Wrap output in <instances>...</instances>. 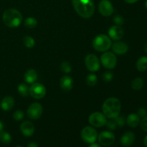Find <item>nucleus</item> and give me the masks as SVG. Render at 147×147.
Returning <instances> with one entry per match:
<instances>
[{
  "instance_id": "1",
  "label": "nucleus",
  "mask_w": 147,
  "mask_h": 147,
  "mask_svg": "<svg viewBox=\"0 0 147 147\" xmlns=\"http://www.w3.org/2000/svg\"><path fill=\"white\" fill-rule=\"evenodd\" d=\"M73 8L80 17L88 19L95 11L93 0H72Z\"/></svg>"
},
{
  "instance_id": "2",
  "label": "nucleus",
  "mask_w": 147,
  "mask_h": 147,
  "mask_svg": "<svg viewBox=\"0 0 147 147\" xmlns=\"http://www.w3.org/2000/svg\"><path fill=\"white\" fill-rule=\"evenodd\" d=\"M120 100L116 98H109L106 99L102 106L103 113L108 119H114L117 117L121 111Z\"/></svg>"
},
{
  "instance_id": "3",
  "label": "nucleus",
  "mask_w": 147,
  "mask_h": 147,
  "mask_svg": "<svg viewBox=\"0 0 147 147\" xmlns=\"http://www.w3.org/2000/svg\"><path fill=\"white\" fill-rule=\"evenodd\" d=\"M2 20L7 27L14 28L20 25L22 16L20 11L16 9H8L3 13Z\"/></svg>"
},
{
  "instance_id": "4",
  "label": "nucleus",
  "mask_w": 147,
  "mask_h": 147,
  "mask_svg": "<svg viewBox=\"0 0 147 147\" xmlns=\"http://www.w3.org/2000/svg\"><path fill=\"white\" fill-rule=\"evenodd\" d=\"M93 47L98 52H106L111 47V39L106 34H99L93 40Z\"/></svg>"
},
{
  "instance_id": "5",
  "label": "nucleus",
  "mask_w": 147,
  "mask_h": 147,
  "mask_svg": "<svg viewBox=\"0 0 147 147\" xmlns=\"http://www.w3.org/2000/svg\"><path fill=\"white\" fill-rule=\"evenodd\" d=\"M81 138L84 142L87 144H93L98 139V133L94 128L91 126H86L81 131Z\"/></svg>"
},
{
  "instance_id": "6",
  "label": "nucleus",
  "mask_w": 147,
  "mask_h": 147,
  "mask_svg": "<svg viewBox=\"0 0 147 147\" xmlns=\"http://www.w3.org/2000/svg\"><path fill=\"white\" fill-rule=\"evenodd\" d=\"M88 122L94 127L100 128L106 125L107 122V118L100 112H94L89 116Z\"/></svg>"
},
{
  "instance_id": "7",
  "label": "nucleus",
  "mask_w": 147,
  "mask_h": 147,
  "mask_svg": "<svg viewBox=\"0 0 147 147\" xmlns=\"http://www.w3.org/2000/svg\"><path fill=\"white\" fill-rule=\"evenodd\" d=\"M100 62L106 68L113 69L117 64V58L114 53L111 52H105L100 57Z\"/></svg>"
},
{
  "instance_id": "8",
  "label": "nucleus",
  "mask_w": 147,
  "mask_h": 147,
  "mask_svg": "<svg viewBox=\"0 0 147 147\" xmlns=\"http://www.w3.org/2000/svg\"><path fill=\"white\" fill-rule=\"evenodd\" d=\"M85 64L88 70L93 73L98 71L100 67V60L94 54H89L86 56L85 58Z\"/></svg>"
},
{
  "instance_id": "9",
  "label": "nucleus",
  "mask_w": 147,
  "mask_h": 147,
  "mask_svg": "<svg viewBox=\"0 0 147 147\" xmlns=\"http://www.w3.org/2000/svg\"><path fill=\"white\" fill-rule=\"evenodd\" d=\"M29 93L34 99H41L45 96L46 88L42 83H32L30 87Z\"/></svg>"
},
{
  "instance_id": "10",
  "label": "nucleus",
  "mask_w": 147,
  "mask_h": 147,
  "mask_svg": "<svg viewBox=\"0 0 147 147\" xmlns=\"http://www.w3.org/2000/svg\"><path fill=\"white\" fill-rule=\"evenodd\" d=\"M43 112V108L42 105L39 103H33L29 106L27 111V116L30 119L37 120L40 119Z\"/></svg>"
},
{
  "instance_id": "11",
  "label": "nucleus",
  "mask_w": 147,
  "mask_h": 147,
  "mask_svg": "<svg viewBox=\"0 0 147 147\" xmlns=\"http://www.w3.org/2000/svg\"><path fill=\"white\" fill-rule=\"evenodd\" d=\"M115 135L111 131H102L98 135V140L99 143L100 145L104 146H109L113 144L115 142Z\"/></svg>"
},
{
  "instance_id": "12",
  "label": "nucleus",
  "mask_w": 147,
  "mask_h": 147,
  "mask_svg": "<svg viewBox=\"0 0 147 147\" xmlns=\"http://www.w3.org/2000/svg\"><path fill=\"white\" fill-rule=\"evenodd\" d=\"M99 12L104 17H109L113 13V7L109 0H101L98 4Z\"/></svg>"
},
{
  "instance_id": "13",
  "label": "nucleus",
  "mask_w": 147,
  "mask_h": 147,
  "mask_svg": "<svg viewBox=\"0 0 147 147\" xmlns=\"http://www.w3.org/2000/svg\"><path fill=\"white\" fill-rule=\"evenodd\" d=\"M20 131L24 136L27 137L32 136L34 132V126L32 122L24 121L20 125Z\"/></svg>"
},
{
  "instance_id": "14",
  "label": "nucleus",
  "mask_w": 147,
  "mask_h": 147,
  "mask_svg": "<svg viewBox=\"0 0 147 147\" xmlns=\"http://www.w3.org/2000/svg\"><path fill=\"white\" fill-rule=\"evenodd\" d=\"M124 32L121 26H112L109 30V35L111 39L113 40H119L123 37Z\"/></svg>"
},
{
  "instance_id": "15",
  "label": "nucleus",
  "mask_w": 147,
  "mask_h": 147,
  "mask_svg": "<svg viewBox=\"0 0 147 147\" xmlns=\"http://www.w3.org/2000/svg\"><path fill=\"white\" fill-rule=\"evenodd\" d=\"M135 139H136V136L133 132L127 131L122 135L120 142L123 146L129 147L133 144L134 142H135Z\"/></svg>"
},
{
  "instance_id": "16",
  "label": "nucleus",
  "mask_w": 147,
  "mask_h": 147,
  "mask_svg": "<svg viewBox=\"0 0 147 147\" xmlns=\"http://www.w3.org/2000/svg\"><path fill=\"white\" fill-rule=\"evenodd\" d=\"M113 53L117 55H124L129 50V46L123 42H116L111 45Z\"/></svg>"
},
{
  "instance_id": "17",
  "label": "nucleus",
  "mask_w": 147,
  "mask_h": 147,
  "mask_svg": "<svg viewBox=\"0 0 147 147\" xmlns=\"http://www.w3.org/2000/svg\"><path fill=\"white\" fill-rule=\"evenodd\" d=\"M60 88L64 91H70L73 86V80L68 76H63L60 81Z\"/></svg>"
},
{
  "instance_id": "18",
  "label": "nucleus",
  "mask_w": 147,
  "mask_h": 147,
  "mask_svg": "<svg viewBox=\"0 0 147 147\" xmlns=\"http://www.w3.org/2000/svg\"><path fill=\"white\" fill-rule=\"evenodd\" d=\"M14 106V99L11 96H6L1 100L0 106L4 111H9Z\"/></svg>"
},
{
  "instance_id": "19",
  "label": "nucleus",
  "mask_w": 147,
  "mask_h": 147,
  "mask_svg": "<svg viewBox=\"0 0 147 147\" xmlns=\"http://www.w3.org/2000/svg\"><path fill=\"white\" fill-rule=\"evenodd\" d=\"M24 78L26 83L32 84V83H35L36 80H37L38 74H37V71L35 70H34V69H30V70H28L24 73Z\"/></svg>"
},
{
  "instance_id": "20",
  "label": "nucleus",
  "mask_w": 147,
  "mask_h": 147,
  "mask_svg": "<svg viewBox=\"0 0 147 147\" xmlns=\"http://www.w3.org/2000/svg\"><path fill=\"white\" fill-rule=\"evenodd\" d=\"M126 122L130 127L136 128L140 123V117L138 116L137 113H131L128 116Z\"/></svg>"
},
{
  "instance_id": "21",
  "label": "nucleus",
  "mask_w": 147,
  "mask_h": 147,
  "mask_svg": "<svg viewBox=\"0 0 147 147\" xmlns=\"http://www.w3.org/2000/svg\"><path fill=\"white\" fill-rule=\"evenodd\" d=\"M136 68L139 71L144 72L147 70V56H142L136 62Z\"/></svg>"
},
{
  "instance_id": "22",
  "label": "nucleus",
  "mask_w": 147,
  "mask_h": 147,
  "mask_svg": "<svg viewBox=\"0 0 147 147\" xmlns=\"http://www.w3.org/2000/svg\"><path fill=\"white\" fill-rule=\"evenodd\" d=\"M17 90H18L19 93L22 97H27L30 93H29V90H30V88L25 83H21L17 87Z\"/></svg>"
},
{
  "instance_id": "23",
  "label": "nucleus",
  "mask_w": 147,
  "mask_h": 147,
  "mask_svg": "<svg viewBox=\"0 0 147 147\" xmlns=\"http://www.w3.org/2000/svg\"><path fill=\"white\" fill-rule=\"evenodd\" d=\"M144 81L141 78H136L131 82V88L135 90H139L143 88Z\"/></svg>"
},
{
  "instance_id": "24",
  "label": "nucleus",
  "mask_w": 147,
  "mask_h": 147,
  "mask_svg": "<svg viewBox=\"0 0 147 147\" xmlns=\"http://www.w3.org/2000/svg\"><path fill=\"white\" fill-rule=\"evenodd\" d=\"M0 142L4 144H9L11 142V136L8 132L1 131L0 132Z\"/></svg>"
},
{
  "instance_id": "25",
  "label": "nucleus",
  "mask_w": 147,
  "mask_h": 147,
  "mask_svg": "<svg viewBox=\"0 0 147 147\" xmlns=\"http://www.w3.org/2000/svg\"><path fill=\"white\" fill-rule=\"evenodd\" d=\"M24 24L27 28L33 29L37 25V21L34 17H28L25 20Z\"/></svg>"
},
{
  "instance_id": "26",
  "label": "nucleus",
  "mask_w": 147,
  "mask_h": 147,
  "mask_svg": "<svg viewBox=\"0 0 147 147\" xmlns=\"http://www.w3.org/2000/svg\"><path fill=\"white\" fill-rule=\"evenodd\" d=\"M86 82H87L88 86H96L98 82V77L94 73H90L87 76L86 78Z\"/></svg>"
},
{
  "instance_id": "27",
  "label": "nucleus",
  "mask_w": 147,
  "mask_h": 147,
  "mask_svg": "<svg viewBox=\"0 0 147 147\" xmlns=\"http://www.w3.org/2000/svg\"><path fill=\"white\" fill-rule=\"evenodd\" d=\"M23 42H24V46L27 48H32L35 45V41L33 37H30V36H25L23 38Z\"/></svg>"
},
{
  "instance_id": "28",
  "label": "nucleus",
  "mask_w": 147,
  "mask_h": 147,
  "mask_svg": "<svg viewBox=\"0 0 147 147\" xmlns=\"http://www.w3.org/2000/svg\"><path fill=\"white\" fill-rule=\"evenodd\" d=\"M61 70L65 73H70L72 71V65L69 62L64 61L61 63Z\"/></svg>"
},
{
  "instance_id": "29",
  "label": "nucleus",
  "mask_w": 147,
  "mask_h": 147,
  "mask_svg": "<svg viewBox=\"0 0 147 147\" xmlns=\"http://www.w3.org/2000/svg\"><path fill=\"white\" fill-rule=\"evenodd\" d=\"M106 126L109 130H115L118 127L117 123H116L115 119H109V121H107L106 123Z\"/></svg>"
},
{
  "instance_id": "30",
  "label": "nucleus",
  "mask_w": 147,
  "mask_h": 147,
  "mask_svg": "<svg viewBox=\"0 0 147 147\" xmlns=\"http://www.w3.org/2000/svg\"><path fill=\"white\" fill-rule=\"evenodd\" d=\"M103 80L105 82H110L111 81L113 78V74L111 71H106L102 76Z\"/></svg>"
},
{
  "instance_id": "31",
  "label": "nucleus",
  "mask_w": 147,
  "mask_h": 147,
  "mask_svg": "<svg viewBox=\"0 0 147 147\" xmlns=\"http://www.w3.org/2000/svg\"><path fill=\"white\" fill-rule=\"evenodd\" d=\"M113 22L116 24V25L121 26L124 23V18L121 15H116L113 19Z\"/></svg>"
},
{
  "instance_id": "32",
  "label": "nucleus",
  "mask_w": 147,
  "mask_h": 147,
  "mask_svg": "<svg viewBox=\"0 0 147 147\" xmlns=\"http://www.w3.org/2000/svg\"><path fill=\"white\" fill-rule=\"evenodd\" d=\"M24 116V112L22 111H17L14 112V114H13V118H14V120L16 121L22 120Z\"/></svg>"
},
{
  "instance_id": "33",
  "label": "nucleus",
  "mask_w": 147,
  "mask_h": 147,
  "mask_svg": "<svg viewBox=\"0 0 147 147\" xmlns=\"http://www.w3.org/2000/svg\"><path fill=\"white\" fill-rule=\"evenodd\" d=\"M115 121H116V123H117L118 127H122L123 125L125 124V119L123 117V116H118L117 117L114 118Z\"/></svg>"
},
{
  "instance_id": "34",
  "label": "nucleus",
  "mask_w": 147,
  "mask_h": 147,
  "mask_svg": "<svg viewBox=\"0 0 147 147\" xmlns=\"http://www.w3.org/2000/svg\"><path fill=\"white\" fill-rule=\"evenodd\" d=\"M140 124H141V128L142 129V130H144V131L147 132V116L143 118L142 121L140 122Z\"/></svg>"
},
{
  "instance_id": "35",
  "label": "nucleus",
  "mask_w": 147,
  "mask_h": 147,
  "mask_svg": "<svg viewBox=\"0 0 147 147\" xmlns=\"http://www.w3.org/2000/svg\"><path fill=\"white\" fill-rule=\"evenodd\" d=\"M137 114H138V116H139V117L142 118V119H143V118H144V117H146V114H147L146 109H143V108H142V109H139V111H138Z\"/></svg>"
},
{
  "instance_id": "36",
  "label": "nucleus",
  "mask_w": 147,
  "mask_h": 147,
  "mask_svg": "<svg viewBox=\"0 0 147 147\" xmlns=\"http://www.w3.org/2000/svg\"><path fill=\"white\" fill-rule=\"evenodd\" d=\"M27 147H38V145L36 142H30L27 145Z\"/></svg>"
},
{
  "instance_id": "37",
  "label": "nucleus",
  "mask_w": 147,
  "mask_h": 147,
  "mask_svg": "<svg viewBox=\"0 0 147 147\" xmlns=\"http://www.w3.org/2000/svg\"><path fill=\"white\" fill-rule=\"evenodd\" d=\"M126 3L128 4H134V3H136V1H138L139 0H124Z\"/></svg>"
},
{
  "instance_id": "38",
  "label": "nucleus",
  "mask_w": 147,
  "mask_h": 147,
  "mask_svg": "<svg viewBox=\"0 0 147 147\" xmlns=\"http://www.w3.org/2000/svg\"><path fill=\"white\" fill-rule=\"evenodd\" d=\"M88 147H102V146H100V144H98L93 143V144H90V145Z\"/></svg>"
},
{
  "instance_id": "39",
  "label": "nucleus",
  "mask_w": 147,
  "mask_h": 147,
  "mask_svg": "<svg viewBox=\"0 0 147 147\" xmlns=\"http://www.w3.org/2000/svg\"><path fill=\"white\" fill-rule=\"evenodd\" d=\"M144 144L145 146L147 147V136H145L144 139Z\"/></svg>"
},
{
  "instance_id": "40",
  "label": "nucleus",
  "mask_w": 147,
  "mask_h": 147,
  "mask_svg": "<svg viewBox=\"0 0 147 147\" xmlns=\"http://www.w3.org/2000/svg\"><path fill=\"white\" fill-rule=\"evenodd\" d=\"M3 129H4V125H3V123L0 121V132L2 131Z\"/></svg>"
},
{
  "instance_id": "41",
  "label": "nucleus",
  "mask_w": 147,
  "mask_h": 147,
  "mask_svg": "<svg viewBox=\"0 0 147 147\" xmlns=\"http://www.w3.org/2000/svg\"><path fill=\"white\" fill-rule=\"evenodd\" d=\"M144 50H145V52H146V53L147 54V42H146V44H145V45H144Z\"/></svg>"
},
{
  "instance_id": "42",
  "label": "nucleus",
  "mask_w": 147,
  "mask_h": 147,
  "mask_svg": "<svg viewBox=\"0 0 147 147\" xmlns=\"http://www.w3.org/2000/svg\"><path fill=\"white\" fill-rule=\"evenodd\" d=\"M145 7H146V9H147V0L146 1V2H145Z\"/></svg>"
},
{
  "instance_id": "43",
  "label": "nucleus",
  "mask_w": 147,
  "mask_h": 147,
  "mask_svg": "<svg viewBox=\"0 0 147 147\" xmlns=\"http://www.w3.org/2000/svg\"><path fill=\"white\" fill-rule=\"evenodd\" d=\"M15 147H22V146H15Z\"/></svg>"
}]
</instances>
